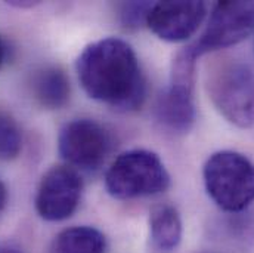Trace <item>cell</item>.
Segmentation results:
<instances>
[{"label": "cell", "instance_id": "6da1fadb", "mask_svg": "<svg viewBox=\"0 0 254 253\" xmlns=\"http://www.w3.org/2000/svg\"><path fill=\"white\" fill-rule=\"evenodd\" d=\"M77 74L84 92L119 111L137 110L146 98V80L133 48L108 37L90 43L77 60Z\"/></svg>", "mask_w": 254, "mask_h": 253}, {"label": "cell", "instance_id": "7a4b0ae2", "mask_svg": "<svg viewBox=\"0 0 254 253\" xmlns=\"http://www.w3.org/2000/svg\"><path fill=\"white\" fill-rule=\"evenodd\" d=\"M210 198L226 212H241L254 203V163L241 153L211 154L202 169Z\"/></svg>", "mask_w": 254, "mask_h": 253}, {"label": "cell", "instance_id": "3957f363", "mask_svg": "<svg viewBox=\"0 0 254 253\" xmlns=\"http://www.w3.org/2000/svg\"><path fill=\"white\" fill-rule=\"evenodd\" d=\"M170 187V175L161 159L148 150L120 154L105 173V188L119 200L161 194Z\"/></svg>", "mask_w": 254, "mask_h": 253}, {"label": "cell", "instance_id": "277c9868", "mask_svg": "<svg viewBox=\"0 0 254 253\" xmlns=\"http://www.w3.org/2000/svg\"><path fill=\"white\" fill-rule=\"evenodd\" d=\"M208 93L217 111L232 125L254 126V70L240 61L217 65L208 77Z\"/></svg>", "mask_w": 254, "mask_h": 253}, {"label": "cell", "instance_id": "5b68a950", "mask_svg": "<svg viewBox=\"0 0 254 253\" xmlns=\"http://www.w3.org/2000/svg\"><path fill=\"white\" fill-rule=\"evenodd\" d=\"M196 58L190 46L176 57L170 86L161 93L157 102V120L161 126L175 133L188 132L195 122L193 84Z\"/></svg>", "mask_w": 254, "mask_h": 253}, {"label": "cell", "instance_id": "8992f818", "mask_svg": "<svg viewBox=\"0 0 254 253\" xmlns=\"http://www.w3.org/2000/svg\"><path fill=\"white\" fill-rule=\"evenodd\" d=\"M254 33V0L219 1L210 15L199 40L190 46L196 57L225 49L246 40Z\"/></svg>", "mask_w": 254, "mask_h": 253}, {"label": "cell", "instance_id": "52a82bcc", "mask_svg": "<svg viewBox=\"0 0 254 253\" xmlns=\"http://www.w3.org/2000/svg\"><path fill=\"white\" fill-rule=\"evenodd\" d=\"M111 148L110 133L90 119L66 123L58 136V151L71 168L96 170Z\"/></svg>", "mask_w": 254, "mask_h": 253}, {"label": "cell", "instance_id": "ba28073f", "mask_svg": "<svg viewBox=\"0 0 254 253\" xmlns=\"http://www.w3.org/2000/svg\"><path fill=\"white\" fill-rule=\"evenodd\" d=\"M83 181L68 166H54L42 178L36 194V210L45 221L58 222L69 218L78 207Z\"/></svg>", "mask_w": 254, "mask_h": 253}, {"label": "cell", "instance_id": "9c48e42d", "mask_svg": "<svg viewBox=\"0 0 254 253\" xmlns=\"http://www.w3.org/2000/svg\"><path fill=\"white\" fill-rule=\"evenodd\" d=\"M207 15V4L196 0H166L152 3L146 25L161 40L170 43L185 42L192 37Z\"/></svg>", "mask_w": 254, "mask_h": 253}, {"label": "cell", "instance_id": "30bf717a", "mask_svg": "<svg viewBox=\"0 0 254 253\" xmlns=\"http://www.w3.org/2000/svg\"><path fill=\"white\" fill-rule=\"evenodd\" d=\"M33 96L48 110H60L69 99V82L60 67H45L33 76Z\"/></svg>", "mask_w": 254, "mask_h": 253}, {"label": "cell", "instance_id": "8fae6325", "mask_svg": "<svg viewBox=\"0 0 254 253\" xmlns=\"http://www.w3.org/2000/svg\"><path fill=\"white\" fill-rule=\"evenodd\" d=\"M149 233L158 251H175L181 245L184 233L179 212L170 204L155 206L149 213Z\"/></svg>", "mask_w": 254, "mask_h": 253}, {"label": "cell", "instance_id": "7c38bea8", "mask_svg": "<svg viewBox=\"0 0 254 253\" xmlns=\"http://www.w3.org/2000/svg\"><path fill=\"white\" fill-rule=\"evenodd\" d=\"M105 236L93 227H71L52 242L49 253H105Z\"/></svg>", "mask_w": 254, "mask_h": 253}, {"label": "cell", "instance_id": "4fadbf2b", "mask_svg": "<svg viewBox=\"0 0 254 253\" xmlns=\"http://www.w3.org/2000/svg\"><path fill=\"white\" fill-rule=\"evenodd\" d=\"M22 150V133L16 120L4 110H0V160L9 162Z\"/></svg>", "mask_w": 254, "mask_h": 253}, {"label": "cell", "instance_id": "5bb4252c", "mask_svg": "<svg viewBox=\"0 0 254 253\" xmlns=\"http://www.w3.org/2000/svg\"><path fill=\"white\" fill-rule=\"evenodd\" d=\"M152 3L146 1H131L120 4V15L122 21L127 28H136L139 24H146V16Z\"/></svg>", "mask_w": 254, "mask_h": 253}, {"label": "cell", "instance_id": "9a60e30c", "mask_svg": "<svg viewBox=\"0 0 254 253\" xmlns=\"http://www.w3.org/2000/svg\"><path fill=\"white\" fill-rule=\"evenodd\" d=\"M6 200H7V191H6V187L3 185V182L0 181V212L6 206Z\"/></svg>", "mask_w": 254, "mask_h": 253}, {"label": "cell", "instance_id": "2e32d148", "mask_svg": "<svg viewBox=\"0 0 254 253\" xmlns=\"http://www.w3.org/2000/svg\"><path fill=\"white\" fill-rule=\"evenodd\" d=\"M3 58H4V45H3V40L0 37V67H1V63H3Z\"/></svg>", "mask_w": 254, "mask_h": 253}, {"label": "cell", "instance_id": "e0dca14e", "mask_svg": "<svg viewBox=\"0 0 254 253\" xmlns=\"http://www.w3.org/2000/svg\"><path fill=\"white\" fill-rule=\"evenodd\" d=\"M0 253H19V252H16V251H12V249H7V251H4V252H0Z\"/></svg>", "mask_w": 254, "mask_h": 253}]
</instances>
